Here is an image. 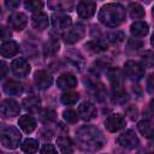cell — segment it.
I'll return each mask as SVG.
<instances>
[{
  "instance_id": "5",
  "label": "cell",
  "mask_w": 154,
  "mask_h": 154,
  "mask_svg": "<svg viewBox=\"0 0 154 154\" xmlns=\"http://www.w3.org/2000/svg\"><path fill=\"white\" fill-rule=\"evenodd\" d=\"M124 73L131 81H138L144 76V66L137 61L129 60L124 64Z\"/></svg>"
},
{
  "instance_id": "18",
  "label": "cell",
  "mask_w": 154,
  "mask_h": 154,
  "mask_svg": "<svg viewBox=\"0 0 154 154\" xmlns=\"http://www.w3.org/2000/svg\"><path fill=\"white\" fill-rule=\"evenodd\" d=\"M31 22H32V25L34 28H36L37 30L42 31L45 29H47L48 24H49V19H48V16L45 13V12H36L32 14L31 17Z\"/></svg>"
},
{
  "instance_id": "25",
  "label": "cell",
  "mask_w": 154,
  "mask_h": 154,
  "mask_svg": "<svg viewBox=\"0 0 154 154\" xmlns=\"http://www.w3.org/2000/svg\"><path fill=\"white\" fill-rule=\"evenodd\" d=\"M57 144H58V148L61 152V154H71L73 152V144L69 137H65V136L58 137Z\"/></svg>"
},
{
  "instance_id": "34",
  "label": "cell",
  "mask_w": 154,
  "mask_h": 154,
  "mask_svg": "<svg viewBox=\"0 0 154 154\" xmlns=\"http://www.w3.org/2000/svg\"><path fill=\"white\" fill-rule=\"evenodd\" d=\"M142 65L146 67L154 66V52L148 51L142 55Z\"/></svg>"
},
{
  "instance_id": "36",
  "label": "cell",
  "mask_w": 154,
  "mask_h": 154,
  "mask_svg": "<svg viewBox=\"0 0 154 154\" xmlns=\"http://www.w3.org/2000/svg\"><path fill=\"white\" fill-rule=\"evenodd\" d=\"M63 117H64V119H65L67 123H70V124H75V123H77V120H78V113L75 112V111H72V109H66V111H64Z\"/></svg>"
},
{
  "instance_id": "47",
  "label": "cell",
  "mask_w": 154,
  "mask_h": 154,
  "mask_svg": "<svg viewBox=\"0 0 154 154\" xmlns=\"http://www.w3.org/2000/svg\"><path fill=\"white\" fill-rule=\"evenodd\" d=\"M153 154H154V152H153Z\"/></svg>"
},
{
  "instance_id": "29",
  "label": "cell",
  "mask_w": 154,
  "mask_h": 154,
  "mask_svg": "<svg viewBox=\"0 0 154 154\" xmlns=\"http://www.w3.org/2000/svg\"><path fill=\"white\" fill-rule=\"evenodd\" d=\"M128 10H129V13H130V17L131 18L138 19V18H143L144 17V10H143V7L140 4H137V2L129 4Z\"/></svg>"
},
{
  "instance_id": "30",
  "label": "cell",
  "mask_w": 154,
  "mask_h": 154,
  "mask_svg": "<svg viewBox=\"0 0 154 154\" xmlns=\"http://www.w3.org/2000/svg\"><path fill=\"white\" fill-rule=\"evenodd\" d=\"M48 6L52 10H58V11H71L73 8V2L72 1H49Z\"/></svg>"
},
{
  "instance_id": "27",
  "label": "cell",
  "mask_w": 154,
  "mask_h": 154,
  "mask_svg": "<svg viewBox=\"0 0 154 154\" xmlns=\"http://www.w3.org/2000/svg\"><path fill=\"white\" fill-rule=\"evenodd\" d=\"M85 48L91 53H101L107 49V45L100 40H91L85 43Z\"/></svg>"
},
{
  "instance_id": "8",
  "label": "cell",
  "mask_w": 154,
  "mask_h": 154,
  "mask_svg": "<svg viewBox=\"0 0 154 154\" xmlns=\"http://www.w3.org/2000/svg\"><path fill=\"white\" fill-rule=\"evenodd\" d=\"M83 36H84V26L81 24H76L75 26L66 30V32L63 35L65 43H69V45L78 42L81 38H83Z\"/></svg>"
},
{
  "instance_id": "16",
  "label": "cell",
  "mask_w": 154,
  "mask_h": 154,
  "mask_svg": "<svg viewBox=\"0 0 154 154\" xmlns=\"http://www.w3.org/2000/svg\"><path fill=\"white\" fill-rule=\"evenodd\" d=\"M107 77H108V81L111 82L112 87H113V90L116 89H122L123 87V75L120 72L119 69L117 67H111L107 70Z\"/></svg>"
},
{
  "instance_id": "19",
  "label": "cell",
  "mask_w": 154,
  "mask_h": 154,
  "mask_svg": "<svg viewBox=\"0 0 154 154\" xmlns=\"http://www.w3.org/2000/svg\"><path fill=\"white\" fill-rule=\"evenodd\" d=\"M18 125H19V128H20L24 132L30 134V132H32V131L36 129V120H35L34 117H31V116H29V114H24V116H22V117L19 118Z\"/></svg>"
},
{
  "instance_id": "38",
  "label": "cell",
  "mask_w": 154,
  "mask_h": 154,
  "mask_svg": "<svg viewBox=\"0 0 154 154\" xmlns=\"http://www.w3.org/2000/svg\"><path fill=\"white\" fill-rule=\"evenodd\" d=\"M41 154H58L55 147L51 143H45L42 147H41V150H40Z\"/></svg>"
},
{
  "instance_id": "20",
  "label": "cell",
  "mask_w": 154,
  "mask_h": 154,
  "mask_svg": "<svg viewBox=\"0 0 154 154\" xmlns=\"http://www.w3.org/2000/svg\"><path fill=\"white\" fill-rule=\"evenodd\" d=\"M2 88H4V91H5L7 95H13V96L20 95L22 91H23L22 84H20L19 82L14 81V79H8V81H6V82L4 83V85H2Z\"/></svg>"
},
{
  "instance_id": "14",
  "label": "cell",
  "mask_w": 154,
  "mask_h": 154,
  "mask_svg": "<svg viewBox=\"0 0 154 154\" xmlns=\"http://www.w3.org/2000/svg\"><path fill=\"white\" fill-rule=\"evenodd\" d=\"M77 85V78L72 73H63L58 77L57 87L61 90H71Z\"/></svg>"
},
{
  "instance_id": "23",
  "label": "cell",
  "mask_w": 154,
  "mask_h": 154,
  "mask_svg": "<svg viewBox=\"0 0 154 154\" xmlns=\"http://www.w3.org/2000/svg\"><path fill=\"white\" fill-rule=\"evenodd\" d=\"M89 87V91L90 94L99 101H102L106 96V91H105V88L101 83H96V82H90L88 84Z\"/></svg>"
},
{
  "instance_id": "31",
  "label": "cell",
  "mask_w": 154,
  "mask_h": 154,
  "mask_svg": "<svg viewBox=\"0 0 154 154\" xmlns=\"http://www.w3.org/2000/svg\"><path fill=\"white\" fill-rule=\"evenodd\" d=\"M60 100L64 105H75L79 100V94L75 91H66L60 96Z\"/></svg>"
},
{
  "instance_id": "7",
  "label": "cell",
  "mask_w": 154,
  "mask_h": 154,
  "mask_svg": "<svg viewBox=\"0 0 154 154\" xmlns=\"http://www.w3.org/2000/svg\"><path fill=\"white\" fill-rule=\"evenodd\" d=\"M124 126H125V118L119 113L111 114L105 120V128L109 132H117L122 130Z\"/></svg>"
},
{
  "instance_id": "40",
  "label": "cell",
  "mask_w": 154,
  "mask_h": 154,
  "mask_svg": "<svg viewBox=\"0 0 154 154\" xmlns=\"http://www.w3.org/2000/svg\"><path fill=\"white\" fill-rule=\"evenodd\" d=\"M147 89L150 94H154V73L150 75L148 81H147Z\"/></svg>"
},
{
  "instance_id": "24",
  "label": "cell",
  "mask_w": 154,
  "mask_h": 154,
  "mask_svg": "<svg viewBox=\"0 0 154 154\" xmlns=\"http://www.w3.org/2000/svg\"><path fill=\"white\" fill-rule=\"evenodd\" d=\"M22 105H23V107H24L26 111H29V112H37L38 108H40V106H41V100H40V97L32 95V96L25 97V99L23 100Z\"/></svg>"
},
{
  "instance_id": "9",
  "label": "cell",
  "mask_w": 154,
  "mask_h": 154,
  "mask_svg": "<svg viewBox=\"0 0 154 154\" xmlns=\"http://www.w3.org/2000/svg\"><path fill=\"white\" fill-rule=\"evenodd\" d=\"M11 70L17 77H25L30 72V64L24 58H17L11 63Z\"/></svg>"
},
{
  "instance_id": "12",
  "label": "cell",
  "mask_w": 154,
  "mask_h": 154,
  "mask_svg": "<svg viewBox=\"0 0 154 154\" xmlns=\"http://www.w3.org/2000/svg\"><path fill=\"white\" fill-rule=\"evenodd\" d=\"M34 82L36 84V87L41 90H45L47 88H49L53 83V78L52 76L45 71V70H38L35 72V76H34Z\"/></svg>"
},
{
  "instance_id": "22",
  "label": "cell",
  "mask_w": 154,
  "mask_h": 154,
  "mask_svg": "<svg viewBox=\"0 0 154 154\" xmlns=\"http://www.w3.org/2000/svg\"><path fill=\"white\" fill-rule=\"evenodd\" d=\"M137 128L144 137L154 140V124L153 123H150L149 120H141L137 124Z\"/></svg>"
},
{
  "instance_id": "44",
  "label": "cell",
  "mask_w": 154,
  "mask_h": 154,
  "mask_svg": "<svg viewBox=\"0 0 154 154\" xmlns=\"http://www.w3.org/2000/svg\"><path fill=\"white\" fill-rule=\"evenodd\" d=\"M149 106H150V109H152V111L154 112V99H153V100L150 101V103H149Z\"/></svg>"
},
{
  "instance_id": "35",
  "label": "cell",
  "mask_w": 154,
  "mask_h": 154,
  "mask_svg": "<svg viewBox=\"0 0 154 154\" xmlns=\"http://www.w3.org/2000/svg\"><path fill=\"white\" fill-rule=\"evenodd\" d=\"M55 116H57L55 112L52 111V109H48V108L43 109V111L40 113V118H41L45 123H51V122L55 120Z\"/></svg>"
},
{
  "instance_id": "2",
  "label": "cell",
  "mask_w": 154,
  "mask_h": 154,
  "mask_svg": "<svg viewBox=\"0 0 154 154\" xmlns=\"http://www.w3.org/2000/svg\"><path fill=\"white\" fill-rule=\"evenodd\" d=\"M125 8L118 2L106 4L99 12V20L109 28H116L125 20Z\"/></svg>"
},
{
  "instance_id": "13",
  "label": "cell",
  "mask_w": 154,
  "mask_h": 154,
  "mask_svg": "<svg viewBox=\"0 0 154 154\" xmlns=\"http://www.w3.org/2000/svg\"><path fill=\"white\" fill-rule=\"evenodd\" d=\"M77 113L83 120H91L96 117V108L91 102L84 101L78 106Z\"/></svg>"
},
{
  "instance_id": "41",
  "label": "cell",
  "mask_w": 154,
  "mask_h": 154,
  "mask_svg": "<svg viewBox=\"0 0 154 154\" xmlns=\"http://www.w3.org/2000/svg\"><path fill=\"white\" fill-rule=\"evenodd\" d=\"M0 31H1V38L2 40H6V38H10L11 37V31H10V29H7L6 26H1V29H0Z\"/></svg>"
},
{
  "instance_id": "15",
  "label": "cell",
  "mask_w": 154,
  "mask_h": 154,
  "mask_svg": "<svg viewBox=\"0 0 154 154\" xmlns=\"http://www.w3.org/2000/svg\"><path fill=\"white\" fill-rule=\"evenodd\" d=\"M96 4L93 1H79L77 4V13L81 18H90L94 16Z\"/></svg>"
},
{
  "instance_id": "17",
  "label": "cell",
  "mask_w": 154,
  "mask_h": 154,
  "mask_svg": "<svg viewBox=\"0 0 154 154\" xmlns=\"http://www.w3.org/2000/svg\"><path fill=\"white\" fill-rule=\"evenodd\" d=\"M19 52V46L17 42L14 41H4L0 46V53L4 58H11V57H14L17 53Z\"/></svg>"
},
{
  "instance_id": "26",
  "label": "cell",
  "mask_w": 154,
  "mask_h": 154,
  "mask_svg": "<svg viewBox=\"0 0 154 154\" xmlns=\"http://www.w3.org/2000/svg\"><path fill=\"white\" fill-rule=\"evenodd\" d=\"M59 41L57 38H49L45 46H43V54L45 57H52V55H55L59 51Z\"/></svg>"
},
{
  "instance_id": "21",
  "label": "cell",
  "mask_w": 154,
  "mask_h": 154,
  "mask_svg": "<svg viewBox=\"0 0 154 154\" xmlns=\"http://www.w3.org/2000/svg\"><path fill=\"white\" fill-rule=\"evenodd\" d=\"M148 31H149L148 24L143 20H137V22L132 23L130 26V32L132 34V36H136V37L146 36L148 34Z\"/></svg>"
},
{
  "instance_id": "6",
  "label": "cell",
  "mask_w": 154,
  "mask_h": 154,
  "mask_svg": "<svg viewBox=\"0 0 154 154\" xmlns=\"http://www.w3.org/2000/svg\"><path fill=\"white\" fill-rule=\"evenodd\" d=\"M0 111H1V116L4 118H12V117H16L19 114L20 107L17 101H14L12 99H5L1 102Z\"/></svg>"
},
{
  "instance_id": "10",
  "label": "cell",
  "mask_w": 154,
  "mask_h": 154,
  "mask_svg": "<svg viewBox=\"0 0 154 154\" xmlns=\"http://www.w3.org/2000/svg\"><path fill=\"white\" fill-rule=\"evenodd\" d=\"M7 23L8 25L17 30V31H22L25 26H26V23H28V19H26V16L22 12H13L8 16V19H7Z\"/></svg>"
},
{
  "instance_id": "37",
  "label": "cell",
  "mask_w": 154,
  "mask_h": 154,
  "mask_svg": "<svg viewBox=\"0 0 154 154\" xmlns=\"http://www.w3.org/2000/svg\"><path fill=\"white\" fill-rule=\"evenodd\" d=\"M107 38L113 43H119V42H122L124 40V34L122 31H118V30L111 31V32L107 34Z\"/></svg>"
},
{
  "instance_id": "42",
  "label": "cell",
  "mask_w": 154,
  "mask_h": 154,
  "mask_svg": "<svg viewBox=\"0 0 154 154\" xmlns=\"http://www.w3.org/2000/svg\"><path fill=\"white\" fill-rule=\"evenodd\" d=\"M5 5L10 8H17L19 6V1H5Z\"/></svg>"
},
{
  "instance_id": "43",
  "label": "cell",
  "mask_w": 154,
  "mask_h": 154,
  "mask_svg": "<svg viewBox=\"0 0 154 154\" xmlns=\"http://www.w3.org/2000/svg\"><path fill=\"white\" fill-rule=\"evenodd\" d=\"M6 72H7V65L2 61L1 63V78H4L6 76Z\"/></svg>"
},
{
  "instance_id": "32",
  "label": "cell",
  "mask_w": 154,
  "mask_h": 154,
  "mask_svg": "<svg viewBox=\"0 0 154 154\" xmlns=\"http://www.w3.org/2000/svg\"><path fill=\"white\" fill-rule=\"evenodd\" d=\"M24 6L26 10L31 11V12H40V10H42L43 7V2L41 1H35V0H29V1H25L24 2Z\"/></svg>"
},
{
  "instance_id": "39",
  "label": "cell",
  "mask_w": 154,
  "mask_h": 154,
  "mask_svg": "<svg viewBox=\"0 0 154 154\" xmlns=\"http://www.w3.org/2000/svg\"><path fill=\"white\" fill-rule=\"evenodd\" d=\"M142 45H143L142 41H140V40H137V38H131V40L128 42V48H129V49H135V51H136V49L141 48Z\"/></svg>"
},
{
  "instance_id": "33",
  "label": "cell",
  "mask_w": 154,
  "mask_h": 154,
  "mask_svg": "<svg viewBox=\"0 0 154 154\" xmlns=\"http://www.w3.org/2000/svg\"><path fill=\"white\" fill-rule=\"evenodd\" d=\"M128 100V95L124 91V89H116L113 90V102L116 103H124Z\"/></svg>"
},
{
  "instance_id": "46",
  "label": "cell",
  "mask_w": 154,
  "mask_h": 154,
  "mask_svg": "<svg viewBox=\"0 0 154 154\" xmlns=\"http://www.w3.org/2000/svg\"><path fill=\"white\" fill-rule=\"evenodd\" d=\"M152 14H153V17H154V7H153V10H152Z\"/></svg>"
},
{
  "instance_id": "11",
  "label": "cell",
  "mask_w": 154,
  "mask_h": 154,
  "mask_svg": "<svg viewBox=\"0 0 154 154\" xmlns=\"http://www.w3.org/2000/svg\"><path fill=\"white\" fill-rule=\"evenodd\" d=\"M71 17L64 13H54L52 16V25L57 30H69L71 28Z\"/></svg>"
},
{
  "instance_id": "28",
  "label": "cell",
  "mask_w": 154,
  "mask_h": 154,
  "mask_svg": "<svg viewBox=\"0 0 154 154\" xmlns=\"http://www.w3.org/2000/svg\"><path fill=\"white\" fill-rule=\"evenodd\" d=\"M20 148L26 154H34L38 149V142L36 140H34V138H26L20 144Z\"/></svg>"
},
{
  "instance_id": "3",
  "label": "cell",
  "mask_w": 154,
  "mask_h": 154,
  "mask_svg": "<svg viewBox=\"0 0 154 154\" xmlns=\"http://www.w3.org/2000/svg\"><path fill=\"white\" fill-rule=\"evenodd\" d=\"M0 140H1L2 147L8 148V149H16L20 144L22 135L18 129L8 125V126H4L1 129Z\"/></svg>"
},
{
  "instance_id": "1",
  "label": "cell",
  "mask_w": 154,
  "mask_h": 154,
  "mask_svg": "<svg viewBox=\"0 0 154 154\" xmlns=\"http://www.w3.org/2000/svg\"><path fill=\"white\" fill-rule=\"evenodd\" d=\"M76 140L81 149L84 152H96L105 144L101 131L93 125H83L76 132Z\"/></svg>"
},
{
  "instance_id": "4",
  "label": "cell",
  "mask_w": 154,
  "mask_h": 154,
  "mask_svg": "<svg viewBox=\"0 0 154 154\" xmlns=\"http://www.w3.org/2000/svg\"><path fill=\"white\" fill-rule=\"evenodd\" d=\"M117 142H118V144L120 147H123L125 149H135L140 144V140H138L137 135L132 130H125V131H123L118 136Z\"/></svg>"
},
{
  "instance_id": "45",
  "label": "cell",
  "mask_w": 154,
  "mask_h": 154,
  "mask_svg": "<svg viewBox=\"0 0 154 154\" xmlns=\"http://www.w3.org/2000/svg\"><path fill=\"white\" fill-rule=\"evenodd\" d=\"M150 43H152V46L154 47V34L152 35V38H150Z\"/></svg>"
}]
</instances>
